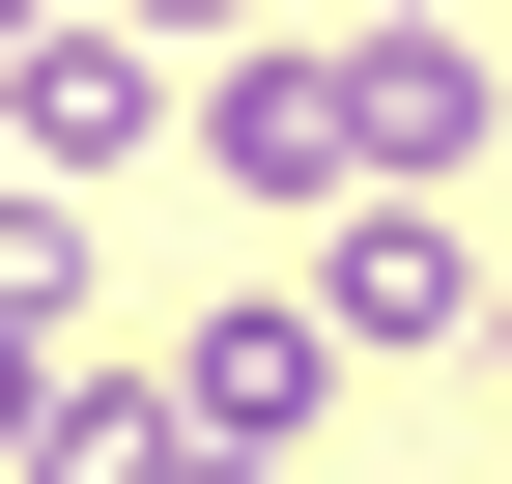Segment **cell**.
Instances as JSON below:
<instances>
[{"label": "cell", "mask_w": 512, "mask_h": 484, "mask_svg": "<svg viewBox=\"0 0 512 484\" xmlns=\"http://www.w3.org/2000/svg\"><path fill=\"white\" fill-rule=\"evenodd\" d=\"M57 314H86V228H57V200H0V342H57Z\"/></svg>", "instance_id": "8992f818"}, {"label": "cell", "mask_w": 512, "mask_h": 484, "mask_svg": "<svg viewBox=\"0 0 512 484\" xmlns=\"http://www.w3.org/2000/svg\"><path fill=\"white\" fill-rule=\"evenodd\" d=\"M0 171H29V143H0Z\"/></svg>", "instance_id": "9c48e42d"}, {"label": "cell", "mask_w": 512, "mask_h": 484, "mask_svg": "<svg viewBox=\"0 0 512 484\" xmlns=\"http://www.w3.org/2000/svg\"><path fill=\"white\" fill-rule=\"evenodd\" d=\"M29 29H57V0H0V57H29Z\"/></svg>", "instance_id": "ba28073f"}, {"label": "cell", "mask_w": 512, "mask_h": 484, "mask_svg": "<svg viewBox=\"0 0 512 484\" xmlns=\"http://www.w3.org/2000/svg\"><path fill=\"white\" fill-rule=\"evenodd\" d=\"M143 57H114V29H29V57H0V143H29V200H57V171H114V143H143Z\"/></svg>", "instance_id": "5b68a950"}, {"label": "cell", "mask_w": 512, "mask_h": 484, "mask_svg": "<svg viewBox=\"0 0 512 484\" xmlns=\"http://www.w3.org/2000/svg\"><path fill=\"white\" fill-rule=\"evenodd\" d=\"M200 171L285 200V228H342L370 200V86H342V57H228V86H200Z\"/></svg>", "instance_id": "3957f363"}, {"label": "cell", "mask_w": 512, "mask_h": 484, "mask_svg": "<svg viewBox=\"0 0 512 484\" xmlns=\"http://www.w3.org/2000/svg\"><path fill=\"white\" fill-rule=\"evenodd\" d=\"M313 314H342L370 371H427V342H512V285H484L456 200H342V228H313Z\"/></svg>", "instance_id": "6da1fadb"}, {"label": "cell", "mask_w": 512, "mask_h": 484, "mask_svg": "<svg viewBox=\"0 0 512 484\" xmlns=\"http://www.w3.org/2000/svg\"><path fill=\"white\" fill-rule=\"evenodd\" d=\"M342 371H370V342H342V314H313V285H228V314H200V342H171V399H200V428H228V456H285V428H313V399H342Z\"/></svg>", "instance_id": "277c9868"}, {"label": "cell", "mask_w": 512, "mask_h": 484, "mask_svg": "<svg viewBox=\"0 0 512 484\" xmlns=\"http://www.w3.org/2000/svg\"><path fill=\"white\" fill-rule=\"evenodd\" d=\"M342 86H370V200H456V171H484V86H512V57L456 29V0H370V29H342Z\"/></svg>", "instance_id": "7a4b0ae2"}, {"label": "cell", "mask_w": 512, "mask_h": 484, "mask_svg": "<svg viewBox=\"0 0 512 484\" xmlns=\"http://www.w3.org/2000/svg\"><path fill=\"white\" fill-rule=\"evenodd\" d=\"M0 484H29V342H0Z\"/></svg>", "instance_id": "52a82bcc"}]
</instances>
